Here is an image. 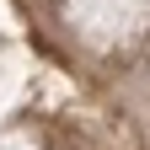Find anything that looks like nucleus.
Segmentation results:
<instances>
[]
</instances>
